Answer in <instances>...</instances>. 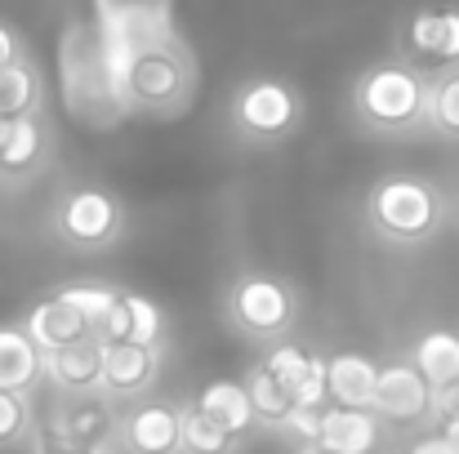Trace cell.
<instances>
[{
  "label": "cell",
  "instance_id": "31",
  "mask_svg": "<svg viewBox=\"0 0 459 454\" xmlns=\"http://www.w3.org/2000/svg\"><path fill=\"white\" fill-rule=\"evenodd\" d=\"M13 63H22V49H18V36L0 22V72H9Z\"/></svg>",
  "mask_w": 459,
  "mask_h": 454
},
{
  "label": "cell",
  "instance_id": "7",
  "mask_svg": "<svg viewBox=\"0 0 459 454\" xmlns=\"http://www.w3.org/2000/svg\"><path fill=\"white\" fill-rule=\"evenodd\" d=\"M232 116H237V125H241L246 134H255V139H277V134H286V130L299 121V99H295V90L281 85V81H250V85L237 94Z\"/></svg>",
  "mask_w": 459,
  "mask_h": 454
},
{
  "label": "cell",
  "instance_id": "18",
  "mask_svg": "<svg viewBox=\"0 0 459 454\" xmlns=\"http://www.w3.org/2000/svg\"><path fill=\"white\" fill-rule=\"evenodd\" d=\"M192 406H201L210 419H219L232 437H246V433L255 428V419H259L255 397H250V383H237V379L205 383V388H201V397H196Z\"/></svg>",
  "mask_w": 459,
  "mask_h": 454
},
{
  "label": "cell",
  "instance_id": "16",
  "mask_svg": "<svg viewBox=\"0 0 459 454\" xmlns=\"http://www.w3.org/2000/svg\"><path fill=\"white\" fill-rule=\"evenodd\" d=\"M316 446H325L330 454H375V446H379V419H375V410L330 406Z\"/></svg>",
  "mask_w": 459,
  "mask_h": 454
},
{
  "label": "cell",
  "instance_id": "28",
  "mask_svg": "<svg viewBox=\"0 0 459 454\" xmlns=\"http://www.w3.org/2000/svg\"><path fill=\"white\" fill-rule=\"evenodd\" d=\"M264 365L295 392L299 383H304V374L312 370V352H304V347H295V343H286V347H273L268 356H264Z\"/></svg>",
  "mask_w": 459,
  "mask_h": 454
},
{
  "label": "cell",
  "instance_id": "11",
  "mask_svg": "<svg viewBox=\"0 0 459 454\" xmlns=\"http://www.w3.org/2000/svg\"><path fill=\"white\" fill-rule=\"evenodd\" d=\"M27 334H31L45 352H58V347H72V343L94 338L99 330H94L72 303L63 299V295H49V299H40L31 312H27Z\"/></svg>",
  "mask_w": 459,
  "mask_h": 454
},
{
  "label": "cell",
  "instance_id": "29",
  "mask_svg": "<svg viewBox=\"0 0 459 454\" xmlns=\"http://www.w3.org/2000/svg\"><path fill=\"white\" fill-rule=\"evenodd\" d=\"M325 410L330 406H295L281 428H290L295 437H304V446H316L321 441V428H325Z\"/></svg>",
  "mask_w": 459,
  "mask_h": 454
},
{
  "label": "cell",
  "instance_id": "20",
  "mask_svg": "<svg viewBox=\"0 0 459 454\" xmlns=\"http://www.w3.org/2000/svg\"><path fill=\"white\" fill-rule=\"evenodd\" d=\"M420 374L433 383V388H446L459 383V334L455 330H429L420 343H415V356Z\"/></svg>",
  "mask_w": 459,
  "mask_h": 454
},
{
  "label": "cell",
  "instance_id": "2",
  "mask_svg": "<svg viewBox=\"0 0 459 454\" xmlns=\"http://www.w3.org/2000/svg\"><path fill=\"white\" fill-rule=\"evenodd\" d=\"M117 76H121L126 107L143 112V116H169V112L187 107V99H192V54L178 40V31L156 36L148 45L121 54Z\"/></svg>",
  "mask_w": 459,
  "mask_h": 454
},
{
  "label": "cell",
  "instance_id": "15",
  "mask_svg": "<svg viewBox=\"0 0 459 454\" xmlns=\"http://www.w3.org/2000/svg\"><path fill=\"white\" fill-rule=\"evenodd\" d=\"M45 374V347L27 334V325H0V388L27 392Z\"/></svg>",
  "mask_w": 459,
  "mask_h": 454
},
{
  "label": "cell",
  "instance_id": "3",
  "mask_svg": "<svg viewBox=\"0 0 459 454\" xmlns=\"http://www.w3.org/2000/svg\"><path fill=\"white\" fill-rule=\"evenodd\" d=\"M429 90L424 76L406 63H379L370 72H361L357 90H352V107L370 130H411L429 116Z\"/></svg>",
  "mask_w": 459,
  "mask_h": 454
},
{
  "label": "cell",
  "instance_id": "14",
  "mask_svg": "<svg viewBox=\"0 0 459 454\" xmlns=\"http://www.w3.org/2000/svg\"><path fill=\"white\" fill-rule=\"evenodd\" d=\"M160 334H165V312L148 295H134V290H121L117 312L99 330L103 343H148V347L160 343Z\"/></svg>",
  "mask_w": 459,
  "mask_h": 454
},
{
  "label": "cell",
  "instance_id": "21",
  "mask_svg": "<svg viewBox=\"0 0 459 454\" xmlns=\"http://www.w3.org/2000/svg\"><path fill=\"white\" fill-rule=\"evenodd\" d=\"M36 107H40V72L22 58L9 72H0V125L36 116Z\"/></svg>",
  "mask_w": 459,
  "mask_h": 454
},
{
  "label": "cell",
  "instance_id": "17",
  "mask_svg": "<svg viewBox=\"0 0 459 454\" xmlns=\"http://www.w3.org/2000/svg\"><path fill=\"white\" fill-rule=\"evenodd\" d=\"M375 383H379V365L361 352H339L330 361V401L334 406H352V410H375Z\"/></svg>",
  "mask_w": 459,
  "mask_h": 454
},
{
  "label": "cell",
  "instance_id": "6",
  "mask_svg": "<svg viewBox=\"0 0 459 454\" xmlns=\"http://www.w3.org/2000/svg\"><path fill=\"white\" fill-rule=\"evenodd\" d=\"M94 22L103 27L112 54L121 58L174 31V0H94Z\"/></svg>",
  "mask_w": 459,
  "mask_h": 454
},
{
  "label": "cell",
  "instance_id": "12",
  "mask_svg": "<svg viewBox=\"0 0 459 454\" xmlns=\"http://www.w3.org/2000/svg\"><path fill=\"white\" fill-rule=\"evenodd\" d=\"M406 45L424 63L437 67L459 63V9H420L406 22Z\"/></svg>",
  "mask_w": 459,
  "mask_h": 454
},
{
  "label": "cell",
  "instance_id": "4",
  "mask_svg": "<svg viewBox=\"0 0 459 454\" xmlns=\"http://www.w3.org/2000/svg\"><path fill=\"white\" fill-rule=\"evenodd\" d=\"M370 218L393 241H429L437 232V223H442V196H437L433 183L397 174V178H384L375 187Z\"/></svg>",
  "mask_w": 459,
  "mask_h": 454
},
{
  "label": "cell",
  "instance_id": "10",
  "mask_svg": "<svg viewBox=\"0 0 459 454\" xmlns=\"http://www.w3.org/2000/svg\"><path fill=\"white\" fill-rule=\"evenodd\" d=\"M103 365H108V343L94 334L85 343L45 352V379L58 383L63 392H90L103 383Z\"/></svg>",
  "mask_w": 459,
  "mask_h": 454
},
{
  "label": "cell",
  "instance_id": "26",
  "mask_svg": "<svg viewBox=\"0 0 459 454\" xmlns=\"http://www.w3.org/2000/svg\"><path fill=\"white\" fill-rule=\"evenodd\" d=\"M27 433H31V401H27V392L0 388V450L18 446Z\"/></svg>",
  "mask_w": 459,
  "mask_h": 454
},
{
  "label": "cell",
  "instance_id": "34",
  "mask_svg": "<svg viewBox=\"0 0 459 454\" xmlns=\"http://www.w3.org/2000/svg\"><path fill=\"white\" fill-rule=\"evenodd\" d=\"M299 454H330V450H325V446H304Z\"/></svg>",
  "mask_w": 459,
  "mask_h": 454
},
{
  "label": "cell",
  "instance_id": "5",
  "mask_svg": "<svg viewBox=\"0 0 459 454\" xmlns=\"http://www.w3.org/2000/svg\"><path fill=\"white\" fill-rule=\"evenodd\" d=\"M228 312H232V321H237L246 334H255V338H277V334H286L290 321H295V295H290L286 281L250 272V277H241V281L232 286Z\"/></svg>",
  "mask_w": 459,
  "mask_h": 454
},
{
  "label": "cell",
  "instance_id": "8",
  "mask_svg": "<svg viewBox=\"0 0 459 454\" xmlns=\"http://www.w3.org/2000/svg\"><path fill=\"white\" fill-rule=\"evenodd\" d=\"M433 383L420 374L415 361H393L379 365V383H375V415L397 419V424H420L424 415H433Z\"/></svg>",
  "mask_w": 459,
  "mask_h": 454
},
{
  "label": "cell",
  "instance_id": "33",
  "mask_svg": "<svg viewBox=\"0 0 459 454\" xmlns=\"http://www.w3.org/2000/svg\"><path fill=\"white\" fill-rule=\"evenodd\" d=\"M442 433L455 441V450H459V419H446V424H442Z\"/></svg>",
  "mask_w": 459,
  "mask_h": 454
},
{
  "label": "cell",
  "instance_id": "27",
  "mask_svg": "<svg viewBox=\"0 0 459 454\" xmlns=\"http://www.w3.org/2000/svg\"><path fill=\"white\" fill-rule=\"evenodd\" d=\"M429 121L446 134H459V72H446L429 90Z\"/></svg>",
  "mask_w": 459,
  "mask_h": 454
},
{
  "label": "cell",
  "instance_id": "24",
  "mask_svg": "<svg viewBox=\"0 0 459 454\" xmlns=\"http://www.w3.org/2000/svg\"><path fill=\"white\" fill-rule=\"evenodd\" d=\"M250 397H255V410H259V419H268V424H286V415L295 410V392L259 361L255 370H250Z\"/></svg>",
  "mask_w": 459,
  "mask_h": 454
},
{
  "label": "cell",
  "instance_id": "36",
  "mask_svg": "<svg viewBox=\"0 0 459 454\" xmlns=\"http://www.w3.org/2000/svg\"><path fill=\"white\" fill-rule=\"evenodd\" d=\"M455 205H459V201H455Z\"/></svg>",
  "mask_w": 459,
  "mask_h": 454
},
{
  "label": "cell",
  "instance_id": "19",
  "mask_svg": "<svg viewBox=\"0 0 459 454\" xmlns=\"http://www.w3.org/2000/svg\"><path fill=\"white\" fill-rule=\"evenodd\" d=\"M156 379V347L148 343H108L103 388L117 397H134Z\"/></svg>",
  "mask_w": 459,
  "mask_h": 454
},
{
  "label": "cell",
  "instance_id": "1",
  "mask_svg": "<svg viewBox=\"0 0 459 454\" xmlns=\"http://www.w3.org/2000/svg\"><path fill=\"white\" fill-rule=\"evenodd\" d=\"M58 94L76 125L112 130L130 116L112 45L94 18H72L58 36Z\"/></svg>",
  "mask_w": 459,
  "mask_h": 454
},
{
  "label": "cell",
  "instance_id": "9",
  "mask_svg": "<svg viewBox=\"0 0 459 454\" xmlns=\"http://www.w3.org/2000/svg\"><path fill=\"white\" fill-rule=\"evenodd\" d=\"M58 232L72 245H103L121 232V205L117 196L99 192V187H81L58 205Z\"/></svg>",
  "mask_w": 459,
  "mask_h": 454
},
{
  "label": "cell",
  "instance_id": "35",
  "mask_svg": "<svg viewBox=\"0 0 459 454\" xmlns=\"http://www.w3.org/2000/svg\"><path fill=\"white\" fill-rule=\"evenodd\" d=\"M0 139H4V125H0Z\"/></svg>",
  "mask_w": 459,
  "mask_h": 454
},
{
  "label": "cell",
  "instance_id": "25",
  "mask_svg": "<svg viewBox=\"0 0 459 454\" xmlns=\"http://www.w3.org/2000/svg\"><path fill=\"white\" fill-rule=\"evenodd\" d=\"M58 295L72 303L94 330H103L108 316H112L117 303H121V290H112V286H67V290H58Z\"/></svg>",
  "mask_w": 459,
  "mask_h": 454
},
{
  "label": "cell",
  "instance_id": "22",
  "mask_svg": "<svg viewBox=\"0 0 459 454\" xmlns=\"http://www.w3.org/2000/svg\"><path fill=\"white\" fill-rule=\"evenodd\" d=\"M45 151L40 139V125L36 116H22V121H9L4 125V139H0V174H27Z\"/></svg>",
  "mask_w": 459,
  "mask_h": 454
},
{
  "label": "cell",
  "instance_id": "13",
  "mask_svg": "<svg viewBox=\"0 0 459 454\" xmlns=\"http://www.w3.org/2000/svg\"><path fill=\"white\" fill-rule=\"evenodd\" d=\"M126 446L134 454H178L183 450V410L174 406H139L126 419Z\"/></svg>",
  "mask_w": 459,
  "mask_h": 454
},
{
  "label": "cell",
  "instance_id": "32",
  "mask_svg": "<svg viewBox=\"0 0 459 454\" xmlns=\"http://www.w3.org/2000/svg\"><path fill=\"white\" fill-rule=\"evenodd\" d=\"M411 454H459V450L446 433H437V437H420V441L411 446Z\"/></svg>",
  "mask_w": 459,
  "mask_h": 454
},
{
  "label": "cell",
  "instance_id": "30",
  "mask_svg": "<svg viewBox=\"0 0 459 454\" xmlns=\"http://www.w3.org/2000/svg\"><path fill=\"white\" fill-rule=\"evenodd\" d=\"M36 454H99L94 446H76L63 437H36Z\"/></svg>",
  "mask_w": 459,
  "mask_h": 454
},
{
  "label": "cell",
  "instance_id": "23",
  "mask_svg": "<svg viewBox=\"0 0 459 454\" xmlns=\"http://www.w3.org/2000/svg\"><path fill=\"white\" fill-rule=\"evenodd\" d=\"M232 446H237V437L219 419H210L201 406L183 410V450L187 454H228Z\"/></svg>",
  "mask_w": 459,
  "mask_h": 454
}]
</instances>
